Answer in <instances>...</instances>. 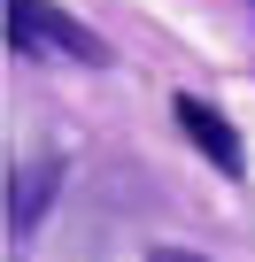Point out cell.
Wrapping results in <instances>:
<instances>
[{
    "label": "cell",
    "mask_w": 255,
    "mask_h": 262,
    "mask_svg": "<svg viewBox=\"0 0 255 262\" xmlns=\"http://www.w3.org/2000/svg\"><path fill=\"white\" fill-rule=\"evenodd\" d=\"M8 47L54 54V62H108V47H101L77 16H62L54 0H8Z\"/></svg>",
    "instance_id": "cell-1"
},
{
    "label": "cell",
    "mask_w": 255,
    "mask_h": 262,
    "mask_svg": "<svg viewBox=\"0 0 255 262\" xmlns=\"http://www.w3.org/2000/svg\"><path fill=\"white\" fill-rule=\"evenodd\" d=\"M178 131H186V139H193V147H201V155H209L224 178H240V170H247V155H240V131H232V123H224L209 100L178 93Z\"/></svg>",
    "instance_id": "cell-2"
},
{
    "label": "cell",
    "mask_w": 255,
    "mask_h": 262,
    "mask_svg": "<svg viewBox=\"0 0 255 262\" xmlns=\"http://www.w3.org/2000/svg\"><path fill=\"white\" fill-rule=\"evenodd\" d=\"M147 262H209V254H193V247H155Z\"/></svg>",
    "instance_id": "cell-4"
},
{
    "label": "cell",
    "mask_w": 255,
    "mask_h": 262,
    "mask_svg": "<svg viewBox=\"0 0 255 262\" xmlns=\"http://www.w3.org/2000/svg\"><path fill=\"white\" fill-rule=\"evenodd\" d=\"M54 185H62V155H39V162H24V170L8 178V231H31V224L47 216Z\"/></svg>",
    "instance_id": "cell-3"
}]
</instances>
